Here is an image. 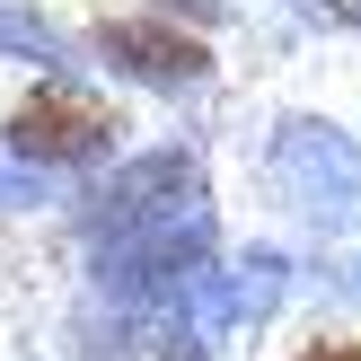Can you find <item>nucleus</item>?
Masks as SVG:
<instances>
[{
  "mask_svg": "<svg viewBox=\"0 0 361 361\" xmlns=\"http://www.w3.org/2000/svg\"><path fill=\"white\" fill-rule=\"evenodd\" d=\"M9 141L27 159H88L106 141V115L88 97H71V88H35V97L9 115Z\"/></svg>",
  "mask_w": 361,
  "mask_h": 361,
  "instance_id": "f257e3e1",
  "label": "nucleus"
},
{
  "mask_svg": "<svg viewBox=\"0 0 361 361\" xmlns=\"http://www.w3.org/2000/svg\"><path fill=\"white\" fill-rule=\"evenodd\" d=\"M300 361H361V344H344V335H326V344H309Z\"/></svg>",
  "mask_w": 361,
  "mask_h": 361,
  "instance_id": "f03ea898",
  "label": "nucleus"
}]
</instances>
